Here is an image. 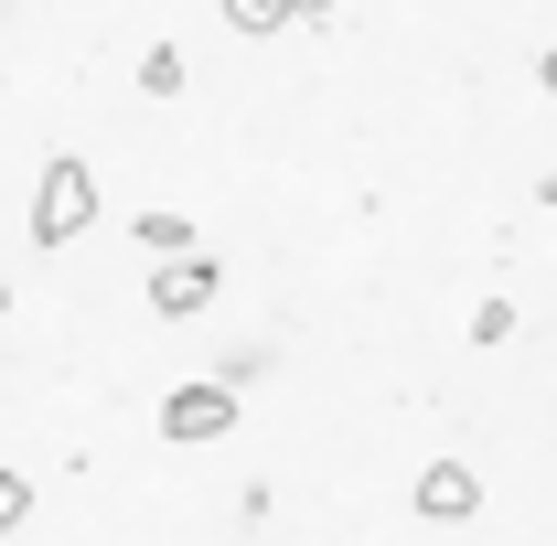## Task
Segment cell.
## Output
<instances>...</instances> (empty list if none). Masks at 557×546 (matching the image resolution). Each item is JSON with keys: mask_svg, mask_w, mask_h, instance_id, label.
Returning a JSON list of instances; mask_svg holds the SVG:
<instances>
[{"mask_svg": "<svg viewBox=\"0 0 557 546\" xmlns=\"http://www.w3.org/2000/svg\"><path fill=\"white\" fill-rule=\"evenodd\" d=\"M139 247H150V258H194V225L161 204V214H139Z\"/></svg>", "mask_w": 557, "mask_h": 546, "instance_id": "obj_5", "label": "cell"}, {"mask_svg": "<svg viewBox=\"0 0 557 546\" xmlns=\"http://www.w3.org/2000/svg\"><path fill=\"white\" fill-rule=\"evenodd\" d=\"M536 86H547V97H557V44H547V54H536Z\"/></svg>", "mask_w": 557, "mask_h": 546, "instance_id": "obj_10", "label": "cell"}, {"mask_svg": "<svg viewBox=\"0 0 557 546\" xmlns=\"http://www.w3.org/2000/svg\"><path fill=\"white\" fill-rule=\"evenodd\" d=\"M322 11H333V0H289V22H322Z\"/></svg>", "mask_w": 557, "mask_h": 546, "instance_id": "obj_11", "label": "cell"}, {"mask_svg": "<svg viewBox=\"0 0 557 546\" xmlns=\"http://www.w3.org/2000/svg\"><path fill=\"white\" fill-rule=\"evenodd\" d=\"M236 33H289V0H225Z\"/></svg>", "mask_w": 557, "mask_h": 546, "instance_id": "obj_8", "label": "cell"}, {"mask_svg": "<svg viewBox=\"0 0 557 546\" xmlns=\"http://www.w3.org/2000/svg\"><path fill=\"white\" fill-rule=\"evenodd\" d=\"M214 289H225V269H214L205 247H194V258H161V269H150V311H161V322H194Z\"/></svg>", "mask_w": 557, "mask_h": 546, "instance_id": "obj_3", "label": "cell"}, {"mask_svg": "<svg viewBox=\"0 0 557 546\" xmlns=\"http://www.w3.org/2000/svg\"><path fill=\"white\" fill-rule=\"evenodd\" d=\"M472 343H515V300H483L472 311Z\"/></svg>", "mask_w": 557, "mask_h": 546, "instance_id": "obj_9", "label": "cell"}, {"mask_svg": "<svg viewBox=\"0 0 557 546\" xmlns=\"http://www.w3.org/2000/svg\"><path fill=\"white\" fill-rule=\"evenodd\" d=\"M86 225H97V172H86L75 150H54L44 183H33V247H75Z\"/></svg>", "mask_w": 557, "mask_h": 546, "instance_id": "obj_1", "label": "cell"}, {"mask_svg": "<svg viewBox=\"0 0 557 546\" xmlns=\"http://www.w3.org/2000/svg\"><path fill=\"white\" fill-rule=\"evenodd\" d=\"M22 514H33V482H22V461H0V536H22Z\"/></svg>", "mask_w": 557, "mask_h": 546, "instance_id": "obj_7", "label": "cell"}, {"mask_svg": "<svg viewBox=\"0 0 557 546\" xmlns=\"http://www.w3.org/2000/svg\"><path fill=\"white\" fill-rule=\"evenodd\" d=\"M139 97H183V54H172V44L139 54Z\"/></svg>", "mask_w": 557, "mask_h": 546, "instance_id": "obj_6", "label": "cell"}, {"mask_svg": "<svg viewBox=\"0 0 557 546\" xmlns=\"http://www.w3.org/2000/svg\"><path fill=\"white\" fill-rule=\"evenodd\" d=\"M0 322H11V278H0Z\"/></svg>", "mask_w": 557, "mask_h": 546, "instance_id": "obj_12", "label": "cell"}, {"mask_svg": "<svg viewBox=\"0 0 557 546\" xmlns=\"http://www.w3.org/2000/svg\"><path fill=\"white\" fill-rule=\"evenodd\" d=\"M236 408H247V397H236L225 375H194V386H172V397H161V439H172V450H205V439L236 429Z\"/></svg>", "mask_w": 557, "mask_h": 546, "instance_id": "obj_2", "label": "cell"}, {"mask_svg": "<svg viewBox=\"0 0 557 546\" xmlns=\"http://www.w3.org/2000/svg\"><path fill=\"white\" fill-rule=\"evenodd\" d=\"M418 514H429V525H472V514H483V472H472V461H429V472H418Z\"/></svg>", "mask_w": 557, "mask_h": 546, "instance_id": "obj_4", "label": "cell"}]
</instances>
